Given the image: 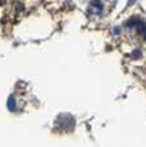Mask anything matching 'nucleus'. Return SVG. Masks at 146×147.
I'll return each mask as SVG.
<instances>
[{
  "label": "nucleus",
  "mask_w": 146,
  "mask_h": 147,
  "mask_svg": "<svg viewBox=\"0 0 146 147\" xmlns=\"http://www.w3.org/2000/svg\"><path fill=\"white\" fill-rule=\"evenodd\" d=\"M103 10V3L100 0H92L90 4V12L94 14H100Z\"/></svg>",
  "instance_id": "f257e3e1"
},
{
  "label": "nucleus",
  "mask_w": 146,
  "mask_h": 147,
  "mask_svg": "<svg viewBox=\"0 0 146 147\" xmlns=\"http://www.w3.org/2000/svg\"><path fill=\"white\" fill-rule=\"evenodd\" d=\"M114 32H116L117 35H118V33H119V28H116V30H114Z\"/></svg>",
  "instance_id": "f03ea898"
},
{
  "label": "nucleus",
  "mask_w": 146,
  "mask_h": 147,
  "mask_svg": "<svg viewBox=\"0 0 146 147\" xmlns=\"http://www.w3.org/2000/svg\"><path fill=\"white\" fill-rule=\"evenodd\" d=\"M135 1V0H130V3H131V4H132V3H133Z\"/></svg>",
  "instance_id": "7ed1b4c3"
}]
</instances>
